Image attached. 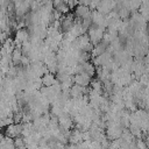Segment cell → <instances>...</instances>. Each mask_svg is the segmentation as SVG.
<instances>
[{"instance_id":"cell-1","label":"cell","mask_w":149,"mask_h":149,"mask_svg":"<svg viewBox=\"0 0 149 149\" xmlns=\"http://www.w3.org/2000/svg\"><path fill=\"white\" fill-rule=\"evenodd\" d=\"M22 127L21 125H10L6 128V136L8 137H12V139H15V137H19V135H22Z\"/></svg>"},{"instance_id":"cell-2","label":"cell","mask_w":149,"mask_h":149,"mask_svg":"<svg viewBox=\"0 0 149 149\" xmlns=\"http://www.w3.org/2000/svg\"><path fill=\"white\" fill-rule=\"evenodd\" d=\"M84 141V133L79 132V130H74L73 133H71L70 139H69V143L72 144H79L80 142Z\"/></svg>"},{"instance_id":"cell-3","label":"cell","mask_w":149,"mask_h":149,"mask_svg":"<svg viewBox=\"0 0 149 149\" xmlns=\"http://www.w3.org/2000/svg\"><path fill=\"white\" fill-rule=\"evenodd\" d=\"M14 146H15L16 149L22 148V147H26L24 139H23V137H15V139H14Z\"/></svg>"},{"instance_id":"cell-4","label":"cell","mask_w":149,"mask_h":149,"mask_svg":"<svg viewBox=\"0 0 149 149\" xmlns=\"http://www.w3.org/2000/svg\"><path fill=\"white\" fill-rule=\"evenodd\" d=\"M61 126L63 127V129L68 130V129L71 127V121H70V119H68V118H62V119H61Z\"/></svg>"},{"instance_id":"cell-5","label":"cell","mask_w":149,"mask_h":149,"mask_svg":"<svg viewBox=\"0 0 149 149\" xmlns=\"http://www.w3.org/2000/svg\"><path fill=\"white\" fill-rule=\"evenodd\" d=\"M136 148H137V149H149L147 142L143 141V140H141V139L136 140Z\"/></svg>"},{"instance_id":"cell-6","label":"cell","mask_w":149,"mask_h":149,"mask_svg":"<svg viewBox=\"0 0 149 149\" xmlns=\"http://www.w3.org/2000/svg\"><path fill=\"white\" fill-rule=\"evenodd\" d=\"M65 149H78V147H77V144L69 143V144H66V148Z\"/></svg>"},{"instance_id":"cell-7","label":"cell","mask_w":149,"mask_h":149,"mask_svg":"<svg viewBox=\"0 0 149 149\" xmlns=\"http://www.w3.org/2000/svg\"><path fill=\"white\" fill-rule=\"evenodd\" d=\"M38 149H52V148H51L49 144H45V146H40Z\"/></svg>"}]
</instances>
